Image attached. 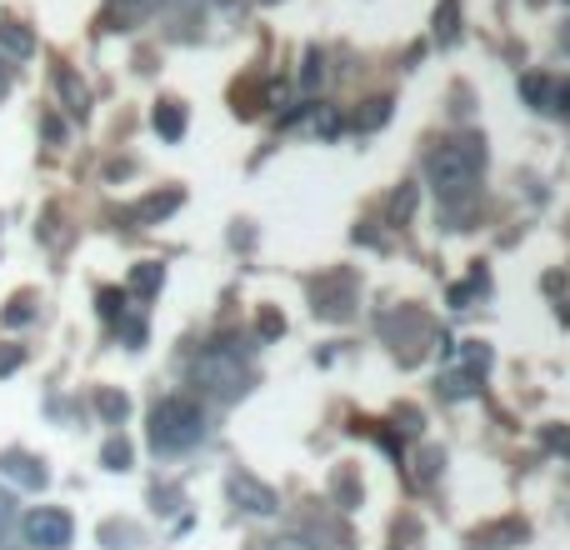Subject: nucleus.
Instances as JSON below:
<instances>
[{"label":"nucleus","mask_w":570,"mask_h":550,"mask_svg":"<svg viewBox=\"0 0 570 550\" xmlns=\"http://www.w3.org/2000/svg\"><path fill=\"white\" fill-rule=\"evenodd\" d=\"M20 361H26V355H20V345H10V351H0V375H10Z\"/></svg>","instance_id":"nucleus-18"},{"label":"nucleus","mask_w":570,"mask_h":550,"mask_svg":"<svg viewBox=\"0 0 570 550\" xmlns=\"http://www.w3.org/2000/svg\"><path fill=\"white\" fill-rule=\"evenodd\" d=\"M6 321L10 325H20V321H30V301L20 295V301H10V311H6Z\"/></svg>","instance_id":"nucleus-17"},{"label":"nucleus","mask_w":570,"mask_h":550,"mask_svg":"<svg viewBox=\"0 0 570 550\" xmlns=\"http://www.w3.org/2000/svg\"><path fill=\"white\" fill-rule=\"evenodd\" d=\"M10 526H16V505L0 495V550H10Z\"/></svg>","instance_id":"nucleus-16"},{"label":"nucleus","mask_w":570,"mask_h":550,"mask_svg":"<svg viewBox=\"0 0 570 550\" xmlns=\"http://www.w3.org/2000/svg\"><path fill=\"white\" fill-rule=\"evenodd\" d=\"M485 365H491L485 345H481V341H471V345H465V365H461V371L445 375V395H475V391H481Z\"/></svg>","instance_id":"nucleus-6"},{"label":"nucleus","mask_w":570,"mask_h":550,"mask_svg":"<svg viewBox=\"0 0 570 550\" xmlns=\"http://www.w3.org/2000/svg\"><path fill=\"white\" fill-rule=\"evenodd\" d=\"M30 50H36V40H30V30H20V26H0V56L16 66V60H26Z\"/></svg>","instance_id":"nucleus-11"},{"label":"nucleus","mask_w":570,"mask_h":550,"mask_svg":"<svg viewBox=\"0 0 570 550\" xmlns=\"http://www.w3.org/2000/svg\"><path fill=\"white\" fill-rule=\"evenodd\" d=\"M160 281H166V271L150 266V261H146V266L130 271V291H140V295H156V291H160Z\"/></svg>","instance_id":"nucleus-12"},{"label":"nucleus","mask_w":570,"mask_h":550,"mask_svg":"<svg viewBox=\"0 0 570 550\" xmlns=\"http://www.w3.org/2000/svg\"><path fill=\"white\" fill-rule=\"evenodd\" d=\"M230 501H236L240 511H250V515H276L281 511L276 491H271V485H261V481H250L246 471L230 475Z\"/></svg>","instance_id":"nucleus-5"},{"label":"nucleus","mask_w":570,"mask_h":550,"mask_svg":"<svg viewBox=\"0 0 570 550\" xmlns=\"http://www.w3.org/2000/svg\"><path fill=\"white\" fill-rule=\"evenodd\" d=\"M0 475H10L16 485H26V491H46V481H50V471L36 461V455H26V451H6L0 455Z\"/></svg>","instance_id":"nucleus-7"},{"label":"nucleus","mask_w":570,"mask_h":550,"mask_svg":"<svg viewBox=\"0 0 570 550\" xmlns=\"http://www.w3.org/2000/svg\"><path fill=\"white\" fill-rule=\"evenodd\" d=\"M156 136L160 140H180V136H186V110H180L176 100H160V106H156Z\"/></svg>","instance_id":"nucleus-9"},{"label":"nucleus","mask_w":570,"mask_h":550,"mask_svg":"<svg viewBox=\"0 0 570 550\" xmlns=\"http://www.w3.org/2000/svg\"><path fill=\"white\" fill-rule=\"evenodd\" d=\"M20 531H26V546H36V550H66L76 541V521H70V511H60V505H36V511H26Z\"/></svg>","instance_id":"nucleus-4"},{"label":"nucleus","mask_w":570,"mask_h":550,"mask_svg":"<svg viewBox=\"0 0 570 550\" xmlns=\"http://www.w3.org/2000/svg\"><path fill=\"white\" fill-rule=\"evenodd\" d=\"M196 385H206L210 395H226V401H236V395H246L250 371L230 351H210V355H200V361H196Z\"/></svg>","instance_id":"nucleus-3"},{"label":"nucleus","mask_w":570,"mask_h":550,"mask_svg":"<svg viewBox=\"0 0 570 550\" xmlns=\"http://www.w3.org/2000/svg\"><path fill=\"white\" fill-rule=\"evenodd\" d=\"M150 0H110V10H120V16H136V10H146Z\"/></svg>","instance_id":"nucleus-19"},{"label":"nucleus","mask_w":570,"mask_h":550,"mask_svg":"<svg viewBox=\"0 0 570 550\" xmlns=\"http://www.w3.org/2000/svg\"><path fill=\"white\" fill-rule=\"evenodd\" d=\"M150 451L156 455H186L206 441V415H200L196 401L186 395H166V401L150 411Z\"/></svg>","instance_id":"nucleus-2"},{"label":"nucleus","mask_w":570,"mask_h":550,"mask_svg":"<svg viewBox=\"0 0 570 550\" xmlns=\"http://www.w3.org/2000/svg\"><path fill=\"white\" fill-rule=\"evenodd\" d=\"M481 140L465 136V140H435L431 156H425V170H431V186L435 200H441L445 220L455 230V216L475 220V200H481Z\"/></svg>","instance_id":"nucleus-1"},{"label":"nucleus","mask_w":570,"mask_h":550,"mask_svg":"<svg viewBox=\"0 0 570 550\" xmlns=\"http://www.w3.org/2000/svg\"><path fill=\"white\" fill-rule=\"evenodd\" d=\"M100 461H106L110 471H126V465H130V445H126V441H106V451H100Z\"/></svg>","instance_id":"nucleus-13"},{"label":"nucleus","mask_w":570,"mask_h":550,"mask_svg":"<svg viewBox=\"0 0 570 550\" xmlns=\"http://www.w3.org/2000/svg\"><path fill=\"white\" fill-rule=\"evenodd\" d=\"M100 411H106L110 415V421H120V415H126V395H116V391H100Z\"/></svg>","instance_id":"nucleus-15"},{"label":"nucleus","mask_w":570,"mask_h":550,"mask_svg":"<svg viewBox=\"0 0 570 550\" xmlns=\"http://www.w3.org/2000/svg\"><path fill=\"white\" fill-rule=\"evenodd\" d=\"M176 206H180V190H160V196H150L146 206H136V210H130V220H140V226H150V220H166Z\"/></svg>","instance_id":"nucleus-10"},{"label":"nucleus","mask_w":570,"mask_h":550,"mask_svg":"<svg viewBox=\"0 0 570 550\" xmlns=\"http://www.w3.org/2000/svg\"><path fill=\"white\" fill-rule=\"evenodd\" d=\"M56 90H60V96H66L70 116H80V120H86L90 96H86V86H80V80H76V70H56Z\"/></svg>","instance_id":"nucleus-8"},{"label":"nucleus","mask_w":570,"mask_h":550,"mask_svg":"<svg viewBox=\"0 0 570 550\" xmlns=\"http://www.w3.org/2000/svg\"><path fill=\"white\" fill-rule=\"evenodd\" d=\"M120 311H126V295H120V291H100V315H106L110 325H120Z\"/></svg>","instance_id":"nucleus-14"},{"label":"nucleus","mask_w":570,"mask_h":550,"mask_svg":"<svg viewBox=\"0 0 570 550\" xmlns=\"http://www.w3.org/2000/svg\"><path fill=\"white\" fill-rule=\"evenodd\" d=\"M10 70H16V66H10L6 56H0V96H6V90H10Z\"/></svg>","instance_id":"nucleus-20"}]
</instances>
